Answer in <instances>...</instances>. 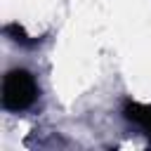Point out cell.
Segmentation results:
<instances>
[{
	"label": "cell",
	"mask_w": 151,
	"mask_h": 151,
	"mask_svg": "<svg viewBox=\"0 0 151 151\" xmlns=\"http://www.w3.org/2000/svg\"><path fill=\"white\" fill-rule=\"evenodd\" d=\"M123 116H125V120L134 123L146 134V139L151 144V104H139V101L127 99L123 104Z\"/></svg>",
	"instance_id": "7a4b0ae2"
},
{
	"label": "cell",
	"mask_w": 151,
	"mask_h": 151,
	"mask_svg": "<svg viewBox=\"0 0 151 151\" xmlns=\"http://www.w3.org/2000/svg\"><path fill=\"white\" fill-rule=\"evenodd\" d=\"M2 31H5V35H7L14 45H21V47H35V45L42 42V38H31V35H26L24 26H19L17 21H14V24H7Z\"/></svg>",
	"instance_id": "3957f363"
},
{
	"label": "cell",
	"mask_w": 151,
	"mask_h": 151,
	"mask_svg": "<svg viewBox=\"0 0 151 151\" xmlns=\"http://www.w3.org/2000/svg\"><path fill=\"white\" fill-rule=\"evenodd\" d=\"M2 109L19 113L35 104L38 99V83L31 71L26 68H12L2 78Z\"/></svg>",
	"instance_id": "6da1fadb"
}]
</instances>
